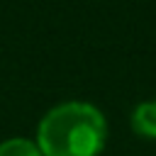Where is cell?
Segmentation results:
<instances>
[{
	"instance_id": "6da1fadb",
	"label": "cell",
	"mask_w": 156,
	"mask_h": 156,
	"mask_svg": "<svg viewBox=\"0 0 156 156\" xmlns=\"http://www.w3.org/2000/svg\"><path fill=\"white\" fill-rule=\"evenodd\" d=\"M105 136V117L88 102H63L39 122V151L44 156H98Z\"/></svg>"
},
{
	"instance_id": "3957f363",
	"label": "cell",
	"mask_w": 156,
	"mask_h": 156,
	"mask_svg": "<svg viewBox=\"0 0 156 156\" xmlns=\"http://www.w3.org/2000/svg\"><path fill=\"white\" fill-rule=\"evenodd\" d=\"M0 156H41V151L27 139H7L0 144Z\"/></svg>"
},
{
	"instance_id": "7a4b0ae2",
	"label": "cell",
	"mask_w": 156,
	"mask_h": 156,
	"mask_svg": "<svg viewBox=\"0 0 156 156\" xmlns=\"http://www.w3.org/2000/svg\"><path fill=\"white\" fill-rule=\"evenodd\" d=\"M132 129L141 136L156 139V100L141 102L132 112Z\"/></svg>"
}]
</instances>
